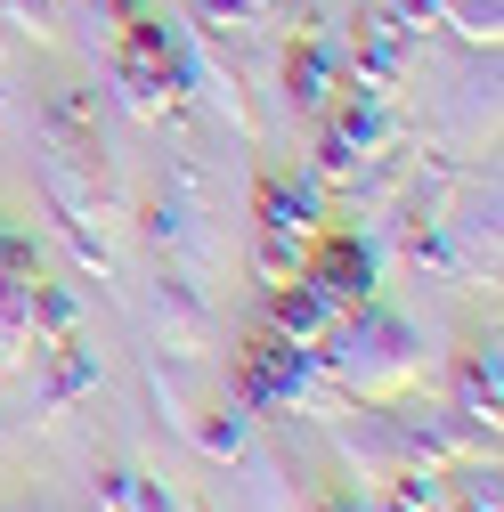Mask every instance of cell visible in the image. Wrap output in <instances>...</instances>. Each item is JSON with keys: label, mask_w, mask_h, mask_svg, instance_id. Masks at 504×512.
Instances as JSON below:
<instances>
[{"label": "cell", "mask_w": 504, "mask_h": 512, "mask_svg": "<svg viewBox=\"0 0 504 512\" xmlns=\"http://www.w3.org/2000/svg\"><path fill=\"white\" fill-rule=\"evenodd\" d=\"M456 382H464V399H456V415H464V423H488V431H496V342L464 350Z\"/></svg>", "instance_id": "ba28073f"}, {"label": "cell", "mask_w": 504, "mask_h": 512, "mask_svg": "<svg viewBox=\"0 0 504 512\" xmlns=\"http://www.w3.org/2000/svg\"><path fill=\"white\" fill-rule=\"evenodd\" d=\"M9 17L17 25H49V0H9Z\"/></svg>", "instance_id": "30bf717a"}, {"label": "cell", "mask_w": 504, "mask_h": 512, "mask_svg": "<svg viewBox=\"0 0 504 512\" xmlns=\"http://www.w3.org/2000/svg\"><path fill=\"white\" fill-rule=\"evenodd\" d=\"M334 82H342V41H334V33H293V49H285V90L318 114V106H334Z\"/></svg>", "instance_id": "5b68a950"}, {"label": "cell", "mask_w": 504, "mask_h": 512, "mask_svg": "<svg viewBox=\"0 0 504 512\" xmlns=\"http://www.w3.org/2000/svg\"><path fill=\"white\" fill-rule=\"evenodd\" d=\"M326 374H342L358 399H399L407 382L423 374V342H415V326L407 317H391V309H342L334 317V350H326Z\"/></svg>", "instance_id": "6da1fadb"}, {"label": "cell", "mask_w": 504, "mask_h": 512, "mask_svg": "<svg viewBox=\"0 0 504 512\" xmlns=\"http://www.w3.org/2000/svg\"><path fill=\"white\" fill-rule=\"evenodd\" d=\"M269 293H277V334H285L293 350H309V342H326V334H334V309L309 293L301 277H277Z\"/></svg>", "instance_id": "8992f818"}, {"label": "cell", "mask_w": 504, "mask_h": 512, "mask_svg": "<svg viewBox=\"0 0 504 512\" xmlns=\"http://www.w3.org/2000/svg\"><path fill=\"white\" fill-rule=\"evenodd\" d=\"M407 49H415V25H407L399 9H374V17L358 25V90H399Z\"/></svg>", "instance_id": "277c9868"}, {"label": "cell", "mask_w": 504, "mask_h": 512, "mask_svg": "<svg viewBox=\"0 0 504 512\" xmlns=\"http://www.w3.org/2000/svg\"><path fill=\"white\" fill-rule=\"evenodd\" d=\"M407 9H415V17L431 9V17H448L464 41H488V49H496V0H407Z\"/></svg>", "instance_id": "9c48e42d"}, {"label": "cell", "mask_w": 504, "mask_h": 512, "mask_svg": "<svg viewBox=\"0 0 504 512\" xmlns=\"http://www.w3.org/2000/svg\"><path fill=\"white\" fill-rule=\"evenodd\" d=\"M309 244H318V228H309V196H285V187H269L261 196V277H293L309 261Z\"/></svg>", "instance_id": "7a4b0ae2"}, {"label": "cell", "mask_w": 504, "mask_h": 512, "mask_svg": "<svg viewBox=\"0 0 504 512\" xmlns=\"http://www.w3.org/2000/svg\"><path fill=\"white\" fill-rule=\"evenodd\" d=\"M33 342V269H0V366H17Z\"/></svg>", "instance_id": "52a82bcc"}, {"label": "cell", "mask_w": 504, "mask_h": 512, "mask_svg": "<svg viewBox=\"0 0 504 512\" xmlns=\"http://www.w3.org/2000/svg\"><path fill=\"white\" fill-rule=\"evenodd\" d=\"M155 334H163V350H171L179 366H204V358H212V309L196 301L187 277H163V285H155Z\"/></svg>", "instance_id": "3957f363"}]
</instances>
